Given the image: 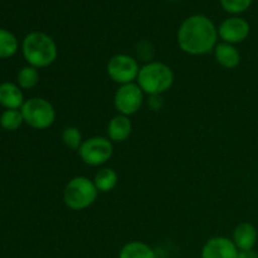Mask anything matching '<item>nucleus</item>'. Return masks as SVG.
Segmentation results:
<instances>
[{"label": "nucleus", "mask_w": 258, "mask_h": 258, "mask_svg": "<svg viewBox=\"0 0 258 258\" xmlns=\"http://www.w3.org/2000/svg\"><path fill=\"white\" fill-rule=\"evenodd\" d=\"M218 28L203 14H193L184 19L176 33L179 48L190 55L211 53L218 44Z\"/></svg>", "instance_id": "nucleus-1"}, {"label": "nucleus", "mask_w": 258, "mask_h": 258, "mask_svg": "<svg viewBox=\"0 0 258 258\" xmlns=\"http://www.w3.org/2000/svg\"><path fill=\"white\" fill-rule=\"evenodd\" d=\"M136 83L145 95L160 96L173 86L174 72L165 63L150 60L140 68Z\"/></svg>", "instance_id": "nucleus-3"}, {"label": "nucleus", "mask_w": 258, "mask_h": 258, "mask_svg": "<svg viewBox=\"0 0 258 258\" xmlns=\"http://www.w3.org/2000/svg\"><path fill=\"white\" fill-rule=\"evenodd\" d=\"M98 197V190L93 180L87 176H75L63 190V202L71 211H83L92 206Z\"/></svg>", "instance_id": "nucleus-4"}, {"label": "nucleus", "mask_w": 258, "mask_h": 258, "mask_svg": "<svg viewBox=\"0 0 258 258\" xmlns=\"http://www.w3.org/2000/svg\"><path fill=\"white\" fill-rule=\"evenodd\" d=\"M24 122L22 111L19 110H7L0 116V125L4 130L14 131L18 130Z\"/></svg>", "instance_id": "nucleus-20"}, {"label": "nucleus", "mask_w": 258, "mask_h": 258, "mask_svg": "<svg viewBox=\"0 0 258 258\" xmlns=\"http://www.w3.org/2000/svg\"><path fill=\"white\" fill-rule=\"evenodd\" d=\"M118 258H156V253L148 243L133 241L120 249Z\"/></svg>", "instance_id": "nucleus-15"}, {"label": "nucleus", "mask_w": 258, "mask_h": 258, "mask_svg": "<svg viewBox=\"0 0 258 258\" xmlns=\"http://www.w3.org/2000/svg\"><path fill=\"white\" fill-rule=\"evenodd\" d=\"M18 50V40L12 32L0 29V58H9Z\"/></svg>", "instance_id": "nucleus-17"}, {"label": "nucleus", "mask_w": 258, "mask_h": 258, "mask_svg": "<svg viewBox=\"0 0 258 258\" xmlns=\"http://www.w3.org/2000/svg\"><path fill=\"white\" fill-rule=\"evenodd\" d=\"M60 139H62L64 146H67L71 150H78L83 143L82 133L76 126H67L66 128H63Z\"/></svg>", "instance_id": "nucleus-19"}, {"label": "nucleus", "mask_w": 258, "mask_h": 258, "mask_svg": "<svg viewBox=\"0 0 258 258\" xmlns=\"http://www.w3.org/2000/svg\"><path fill=\"white\" fill-rule=\"evenodd\" d=\"M0 105L8 110H18L24 105V97L20 87L12 82L0 85Z\"/></svg>", "instance_id": "nucleus-14"}, {"label": "nucleus", "mask_w": 258, "mask_h": 258, "mask_svg": "<svg viewBox=\"0 0 258 258\" xmlns=\"http://www.w3.org/2000/svg\"><path fill=\"white\" fill-rule=\"evenodd\" d=\"M140 66L136 58L128 54H115L107 63V75L118 86L134 83L138 80Z\"/></svg>", "instance_id": "nucleus-7"}, {"label": "nucleus", "mask_w": 258, "mask_h": 258, "mask_svg": "<svg viewBox=\"0 0 258 258\" xmlns=\"http://www.w3.org/2000/svg\"><path fill=\"white\" fill-rule=\"evenodd\" d=\"M93 183H95L98 193H110L117 186L118 175L113 169L102 168L96 173Z\"/></svg>", "instance_id": "nucleus-16"}, {"label": "nucleus", "mask_w": 258, "mask_h": 258, "mask_svg": "<svg viewBox=\"0 0 258 258\" xmlns=\"http://www.w3.org/2000/svg\"><path fill=\"white\" fill-rule=\"evenodd\" d=\"M113 154V143L108 138L92 136L83 140L78 149L81 160L90 166H101L107 163Z\"/></svg>", "instance_id": "nucleus-6"}, {"label": "nucleus", "mask_w": 258, "mask_h": 258, "mask_svg": "<svg viewBox=\"0 0 258 258\" xmlns=\"http://www.w3.org/2000/svg\"><path fill=\"white\" fill-rule=\"evenodd\" d=\"M258 233L256 227L249 222H242L234 228L232 241L236 244L238 251L253 249L257 243Z\"/></svg>", "instance_id": "nucleus-11"}, {"label": "nucleus", "mask_w": 258, "mask_h": 258, "mask_svg": "<svg viewBox=\"0 0 258 258\" xmlns=\"http://www.w3.org/2000/svg\"><path fill=\"white\" fill-rule=\"evenodd\" d=\"M238 258H258V252L254 249H247V251H239Z\"/></svg>", "instance_id": "nucleus-22"}, {"label": "nucleus", "mask_w": 258, "mask_h": 258, "mask_svg": "<svg viewBox=\"0 0 258 258\" xmlns=\"http://www.w3.org/2000/svg\"><path fill=\"white\" fill-rule=\"evenodd\" d=\"M238 252L231 238L217 236L206 242L202 248L201 258H238Z\"/></svg>", "instance_id": "nucleus-10"}, {"label": "nucleus", "mask_w": 258, "mask_h": 258, "mask_svg": "<svg viewBox=\"0 0 258 258\" xmlns=\"http://www.w3.org/2000/svg\"><path fill=\"white\" fill-rule=\"evenodd\" d=\"M18 83L23 90H32L39 83V72L38 68L27 66L23 67L18 73Z\"/></svg>", "instance_id": "nucleus-18"}, {"label": "nucleus", "mask_w": 258, "mask_h": 258, "mask_svg": "<svg viewBox=\"0 0 258 258\" xmlns=\"http://www.w3.org/2000/svg\"><path fill=\"white\" fill-rule=\"evenodd\" d=\"M23 55L29 66L45 68L58 58V47L54 39L44 32H32L23 40Z\"/></svg>", "instance_id": "nucleus-2"}, {"label": "nucleus", "mask_w": 258, "mask_h": 258, "mask_svg": "<svg viewBox=\"0 0 258 258\" xmlns=\"http://www.w3.org/2000/svg\"><path fill=\"white\" fill-rule=\"evenodd\" d=\"M224 12L231 15H239L251 8L253 0H219Z\"/></svg>", "instance_id": "nucleus-21"}, {"label": "nucleus", "mask_w": 258, "mask_h": 258, "mask_svg": "<svg viewBox=\"0 0 258 258\" xmlns=\"http://www.w3.org/2000/svg\"><path fill=\"white\" fill-rule=\"evenodd\" d=\"M27 125L35 130H45L55 121V110L52 103L43 97H33L25 101L20 108Z\"/></svg>", "instance_id": "nucleus-5"}, {"label": "nucleus", "mask_w": 258, "mask_h": 258, "mask_svg": "<svg viewBox=\"0 0 258 258\" xmlns=\"http://www.w3.org/2000/svg\"><path fill=\"white\" fill-rule=\"evenodd\" d=\"M133 133V123L128 116L116 115L107 125V138L112 143H123Z\"/></svg>", "instance_id": "nucleus-12"}, {"label": "nucleus", "mask_w": 258, "mask_h": 258, "mask_svg": "<svg viewBox=\"0 0 258 258\" xmlns=\"http://www.w3.org/2000/svg\"><path fill=\"white\" fill-rule=\"evenodd\" d=\"M214 58L217 63L227 70H233L241 63V53L236 45L221 42L214 48Z\"/></svg>", "instance_id": "nucleus-13"}, {"label": "nucleus", "mask_w": 258, "mask_h": 258, "mask_svg": "<svg viewBox=\"0 0 258 258\" xmlns=\"http://www.w3.org/2000/svg\"><path fill=\"white\" fill-rule=\"evenodd\" d=\"M251 33V25L239 15H231L224 19L218 27V37L222 42L229 44H238L244 42Z\"/></svg>", "instance_id": "nucleus-9"}, {"label": "nucleus", "mask_w": 258, "mask_h": 258, "mask_svg": "<svg viewBox=\"0 0 258 258\" xmlns=\"http://www.w3.org/2000/svg\"><path fill=\"white\" fill-rule=\"evenodd\" d=\"M144 95L139 85L136 82L127 83V85L118 86L113 96V105L118 115L133 116L140 111L144 103Z\"/></svg>", "instance_id": "nucleus-8"}]
</instances>
